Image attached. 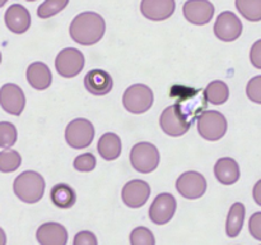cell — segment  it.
Listing matches in <instances>:
<instances>
[{"mask_svg":"<svg viewBox=\"0 0 261 245\" xmlns=\"http://www.w3.org/2000/svg\"><path fill=\"white\" fill-rule=\"evenodd\" d=\"M250 61L256 69H261V40H257L250 50Z\"/></svg>","mask_w":261,"mask_h":245,"instance_id":"cell-34","label":"cell"},{"mask_svg":"<svg viewBox=\"0 0 261 245\" xmlns=\"http://www.w3.org/2000/svg\"><path fill=\"white\" fill-rule=\"evenodd\" d=\"M121 139L115 133H105L99 137L97 150L99 156L106 161H114L121 155Z\"/></svg>","mask_w":261,"mask_h":245,"instance_id":"cell-21","label":"cell"},{"mask_svg":"<svg viewBox=\"0 0 261 245\" xmlns=\"http://www.w3.org/2000/svg\"><path fill=\"white\" fill-rule=\"evenodd\" d=\"M112 77L102 69L89 70L84 77V87L94 96H105L112 89Z\"/></svg>","mask_w":261,"mask_h":245,"instance_id":"cell-18","label":"cell"},{"mask_svg":"<svg viewBox=\"0 0 261 245\" xmlns=\"http://www.w3.org/2000/svg\"><path fill=\"white\" fill-rule=\"evenodd\" d=\"M68 4L69 0H45L37 8V17L41 19H47L59 14L61 10L65 9Z\"/></svg>","mask_w":261,"mask_h":245,"instance_id":"cell-27","label":"cell"},{"mask_svg":"<svg viewBox=\"0 0 261 245\" xmlns=\"http://www.w3.org/2000/svg\"><path fill=\"white\" fill-rule=\"evenodd\" d=\"M204 99L212 105H223L229 99V88L226 82L213 81L204 89Z\"/></svg>","mask_w":261,"mask_h":245,"instance_id":"cell-24","label":"cell"},{"mask_svg":"<svg viewBox=\"0 0 261 245\" xmlns=\"http://www.w3.org/2000/svg\"><path fill=\"white\" fill-rule=\"evenodd\" d=\"M4 22L10 32L22 35L30 30L31 14L23 5L12 4L5 10Z\"/></svg>","mask_w":261,"mask_h":245,"instance_id":"cell-16","label":"cell"},{"mask_svg":"<svg viewBox=\"0 0 261 245\" xmlns=\"http://www.w3.org/2000/svg\"><path fill=\"white\" fill-rule=\"evenodd\" d=\"M73 245H98V241L93 232L84 230V231H79L74 236Z\"/></svg>","mask_w":261,"mask_h":245,"instance_id":"cell-32","label":"cell"},{"mask_svg":"<svg viewBox=\"0 0 261 245\" xmlns=\"http://www.w3.org/2000/svg\"><path fill=\"white\" fill-rule=\"evenodd\" d=\"M176 189L186 199H198L205 194L206 180L198 171H186L178 176Z\"/></svg>","mask_w":261,"mask_h":245,"instance_id":"cell-10","label":"cell"},{"mask_svg":"<svg viewBox=\"0 0 261 245\" xmlns=\"http://www.w3.org/2000/svg\"><path fill=\"white\" fill-rule=\"evenodd\" d=\"M20 163H22V157H20L18 151L8 148V150L0 152V171L2 173H13V171L19 168Z\"/></svg>","mask_w":261,"mask_h":245,"instance_id":"cell-26","label":"cell"},{"mask_svg":"<svg viewBox=\"0 0 261 245\" xmlns=\"http://www.w3.org/2000/svg\"><path fill=\"white\" fill-rule=\"evenodd\" d=\"M50 199L53 204L58 208L68 209L75 204L76 194L75 190L68 184H56L51 188Z\"/></svg>","mask_w":261,"mask_h":245,"instance_id":"cell-22","label":"cell"},{"mask_svg":"<svg viewBox=\"0 0 261 245\" xmlns=\"http://www.w3.org/2000/svg\"><path fill=\"white\" fill-rule=\"evenodd\" d=\"M191 112L196 111L189 110L182 102H177L166 107L160 117L161 129L170 137H181L186 134L193 124Z\"/></svg>","mask_w":261,"mask_h":245,"instance_id":"cell-2","label":"cell"},{"mask_svg":"<svg viewBox=\"0 0 261 245\" xmlns=\"http://www.w3.org/2000/svg\"><path fill=\"white\" fill-rule=\"evenodd\" d=\"M245 213H246V208L241 202H236L231 206L227 216L226 222V232L227 236L229 237H237L241 232L242 226H244L245 221Z\"/></svg>","mask_w":261,"mask_h":245,"instance_id":"cell-23","label":"cell"},{"mask_svg":"<svg viewBox=\"0 0 261 245\" xmlns=\"http://www.w3.org/2000/svg\"><path fill=\"white\" fill-rule=\"evenodd\" d=\"M177 209V201L170 193L158 194L149 208V218L155 225H166L172 219Z\"/></svg>","mask_w":261,"mask_h":245,"instance_id":"cell-11","label":"cell"},{"mask_svg":"<svg viewBox=\"0 0 261 245\" xmlns=\"http://www.w3.org/2000/svg\"><path fill=\"white\" fill-rule=\"evenodd\" d=\"M214 175L223 185H232L240 179V166L232 157H222L214 165Z\"/></svg>","mask_w":261,"mask_h":245,"instance_id":"cell-20","label":"cell"},{"mask_svg":"<svg viewBox=\"0 0 261 245\" xmlns=\"http://www.w3.org/2000/svg\"><path fill=\"white\" fill-rule=\"evenodd\" d=\"M246 94L252 102L261 105V76L250 79L246 86Z\"/></svg>","mask_w":261,"mask_h":245,"instance_id":"cell-31","label":"cell"},{"mask_svg":"<svg viewBox=\"0 0 261 245\" xmlns=\"http://www.w3.org/2000/svg\"><path fill=\"white\" fill-rule=\"evenodd\" d=\"M0 106L5 112L19 116L25 107V96L18 84L7 83L0 88Z\"/></svg>","mask_w":261,"mask_h":245,"instance_id":"cell-12","label":"cell"},{"mask_svg":"<svg viewBox=\"0 0 261 245\" xmlns=\"http://www.w3.org/2000/svg\"><path fill=\"white\" fill-rule=\"evenodd\" d=\"M84 55L75 47L63 48L55 59V68L64 78H74L84 68Z\"/></svg>","mask_w":261,"mask_h":245,"instance_id":"cell-8","label":"cell"},{"mask_svg":"<svg viewBox=\"0 0 261 245\" xmlns=\"http://www.w3.org/2000/svg\"><path fill=\"white\" fill-rule=\"evenodd\" d=\"M150 197V185L144 180L134 179L126 183L122 188V202L130 208H140L147 203Z\"/></svg>","mask_w":261,"mask_h":245,"instance_id":"cell-13","label":"cell"},{"mask_svg":"<svg viewBox=\"0 0 261 245\" xmlns=\"http://www.w3.org/2000/svg\"><path fill=\"white\" fill-rule=\"evenodd\" d=\"M36 239L40 245H66L68 231L58 222H45L36 231Z\"/></svg>","mask_w":261,"mask_h":245,"instance_id":"cell-17","label":"cell"},{"mask_svg":"<svg viewBox=\"0 0 261 245\" xmlns=\"http://www.w3.org/2000/svg\"><path fill=\"white\" fill-rule=\"evenodd\" d=\"M25 77L30 86L37 91H45L51 86V82H53L50 68L42 61H35L28 65Z\"/></svg>","mask_w":261,"mask_h":245,"instance_id":"cell-19","label":"cell"},{"mask_svg":"<svg viewBox=\"0 0 261 245\" xmlns=\"http://www.w3.org/2000/svg\"><path fill=\"white\" fill-rule=\"evenodd\" d=\"M160 151L149 142L137 143L130 151V163L140 174H150L160 165Z\"/></svg>","mask_w":261,"mask_h":245,"instance_id":"cell-5","label":"cell"},{"mask_svg":"<svg viewBox=\"0 0 261 245\" xmlns=\"http://www.w3.org/2000/svg\"><path fill=\"white\" fill-rule=\"evenodd\" d=\"M18 132L14 124L9 121H0V148L13 147L17 143Z\"/></svg>","mask_w":261,"mask_h":245,"instance_id":"cell-28","label":"cell"},{"mask_svg":"<svg viewBox=\"0 0 261 245\" xmlns=\"http://www.w3.org/2000/svg\"><path fill=\"white\" fill-rule=\"evenodd\" d=\"M7 2H8V0H0V8L4 7V5L7 4Z\"/></svg>","mask_w":261,"mask_h":245,"instance_id":"cell-37","label":"cell"},{"mask_svg":"<svg viewBox=\"0 0 261 245\" xmlns=\"http://www.w3.org/2000/svg\"><path fill=\"white\" fill-rule=\"evenodd\" d=\"M0 63H2V53H0Z\"/></svg>","mask_w":261,"mask_h":245,"instance_id":"cell-38","label":"cell"},{"mask_svg":"<svg viewBox=\"0 0 261 245\" xmlns=\"http://www.w3.org/2000/svg\"><path fill=\"white\" fill-rule=\"evenodd\" d=\"M244 26L233 12H222L214 23V35L223 42H232L241 36Z\"/></svg>","mask_w":261,"mask_h":245,"instance_id":"cell-9","label":"cell"},{"mask_svg":"<svg viewBox=\"0 0 261 245\" xmlns=\"http://www.w3.org/2000/svg\"><path fill=\"white\" fill-rule=\"evenodd\" d=\"M45 188L46 184L43 176L32 170L23 171L13 183L14 194L18 199L27 204L37 203L38 201H41L45 193Z\"/></svg>","mask_w":261,"mask_h":245,"instance_id":"cell-3","label":"cell"},{"mask_svg":"<svg viewBox=\"0 0 261 245\" xmlns=\"http://www.w3.org/2000/svg\"><path fill=\"white\" fill-rule=\"evenodd\" d=\"M234 4L245 19L250 22L261 20V0H236Z\"/></svg>","mask_w":261,"mask_h":245,"instance_id":"cell-25","label":"cell"},{"mask_svg":"<svg viewBox=\"0 0 261 245\" xmlns=\"http://www.w3.org/2000/svg\"><path fill=\"white\" fill-rule=\"evenodd\" d=\"M228 122L222 112L206 110L198 116V132L205 140L217 142L226 135Z\"/></svg>","mask_w":261,"mask_h":245,"instance_id":"cell-4","label":"cell"},{"mask_svg":"<svg viewBox=\"0 0 261 245\" xmlns=\"http://www.w3.org/2000/svg\"><path fill=\"white\" fill-rule=\"evenodd\" d=\"M249 230L252 237L261 241V212H255L249 221Z\"/></svg>","mask_w":261,"mask_h":245,"instance_id":"cell-33","label":"cell"},{"mask_svg":"<svg viewBox=\"0 0 261 245\" xmlns=\"http://www.w3.org/2000/svg\"><path fill=\"white\" fill-rule=\"evenodd\" d=\"M94 138V127L88 119L78 117L66 125L65 139L71 148L83 150L91 145Z\"/></svg>","mask_w":261,"mask_h":245,"instance_id":"cell-7","label":"cell"},{"mask_svg":"<svg viewBox=\"0 0 261 245\" xmlns=\"http://www.w3.org/2000/svg\"><path fill=\"white\" fill-rule=\"evenodd\" d=\"M0 245H7V235L2 227H0Z\"/></svg>","mask_w":261,"mask_h":245,"instance_id":"cell-36","label":"cell"},{"mask_svg":"<svg viewBox=\"0 0 261 245\" xmlns=\"http://www.w3.org/2000/svg\"><path fill=\"white\" fill-rule=\"evenodd\" d=\"M252 197L254 201L256 202L259 206H261V179L254 185V190H252Z\"/></svg>","mask_w":261,"mask_h":245,"instance_id":"cell-35","label":"cell"},{"mask_svg":"<svg viewBox=\"0 0 261 245\" xmlns=\"http://www.w3.org/2000/svg\"><path fill=\"white\" fill-rule=\"evenodd\" d=\"M130 245H155L154 235L148 227H135L130 234Z\"/></svg>","mask_w":261,"mask_h":245,"instance_id":"cell-29","label":"cell"},{"mask_svg":"<svg viewBox=\"0 0 261 245\" xmlns=\"http://www.w3.org/2000/svg\"><path fill=\"white\" fill-rule=\"evenodd\" d=\"M74 168L79 173H89L94 170L97 165V158L93 153H83V155L76 156L74 160Z\"/></svg>","mask_w":261,"mask_h":245,"instance_id":"cell-30","label":"cell"},{"mask_svg":"<svg viewBox=\"0 0 261 245\" xmlns=\"http://www.w3.org/2000/svg\"><path fill=\"white\" fill-rule=\"evenodd\" d=\"M106 23L102 15L96 12H83L76 15L70 23V37L74 42L91 46L98 42L105 35Z\"/></svg>","mask_w":261,"mask_h":245,"instance_id":"cell-1","label":"cell"},{"mask_svg":"<svg viewBox=\"0 0 261 245\" xmlns=\"http://www.w3.org/2000/svg\"><path fill=\"white\" fill-rule=\"evenodd\" d=\"M27 2H35V0H27Z\"/></svg>","mask_w":261,"mask_h":245,"instance_id":"cell-39","label":"cell"},{"mask_svg":"<svg viewBox=\"0 0 261 245\" xmlns=\"http://www.w3.org/2000/svg\"><path fill=\"white\" fill-rule=\"evenodd\" d=\"M154 96L150 87L145 84H133L126 88L122 96L124 107L132 114H144L153 106Z\"/></svg>","mask_w":261,"mask_h":245,"instance_id":"cell-6","label":"cell"},{"mask_svg":"<svg viewBox=\"0 0 261 245\" xmlns=\"http://www.w3.org/2000/svg\"><path fill=\"white\" fill-rule=\"evenodd\" d=\"M176 9L175 0H142L140 12L147 19L162 22L172 17Z\"/></svg>","mask_w":261,"mask_h":245,"instance_id":"cell-15","label":"cell"},{"mask_svg":"<svg viewBox=\"0 0 261 245\" xmlns=\"http://www.w3.org/2000/svg\"><path fill=\"white\" fill-rule=\"evenodd\" d=\"M184 17L196 26L208 24L214 15V5L209 0H188L182 7Z\"/></svg>","mask_w":261,"mask_h":245,"instance_id":"cell-14","label":"cell"}]
</instances>
